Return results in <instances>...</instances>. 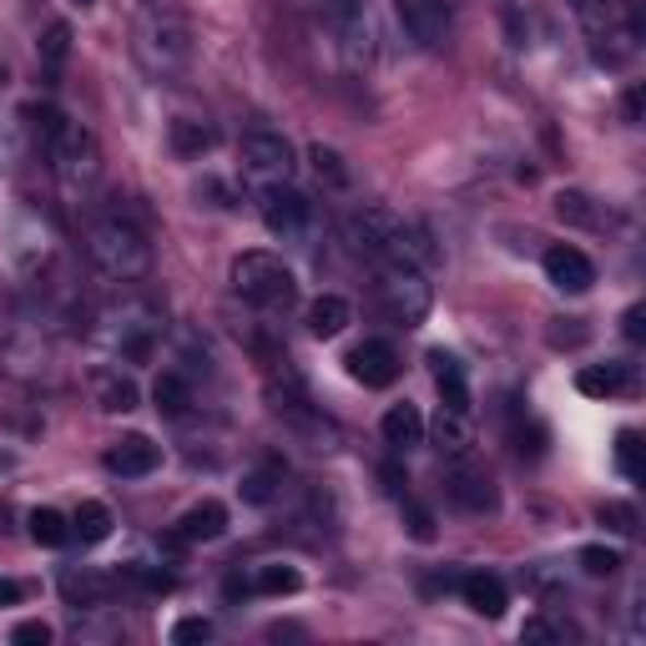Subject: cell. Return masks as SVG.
Instances as JSON below:
<instances>
[{
  "label": "cell",
  "instance_id": "obj_1",
  "mask_svg": "<svg viewBox=\"0 0 646 646\" xmlns=\"http://www.w3.org/2000/svg\"><path fill=\"white\" fill-rule=\"evenodd\" d=\"M31 117H36L40 146H46V157H51V172L61 177V187H67V192H86V187L102 177V146H96V137L86 132L81 121L61 117L56 106H36Z\"/></svg>",
  "mask_w": 646,
  "mask_h": 646
},
{
  "label": "cell",
  "instance_id": "obj_2",
  "mask_svg": "<svg viewBox=\"0 0 646 646\" xmlns=\"http://www.w3.org/2000/svg\"><path fill=\"white\" fill-rule=\"evenodd\" d=\"M86 252H92V263L102 268L106 278H117V283H137L146 278L152 268V243L137 233L132 223H121V218H106L86 233Z\"/></svg>",
  "mask_w": 646,
  "mask_h": 646
},
{
  "label": "cell",
  "instance_id": "obj_3",
  "mask_svg": "<svg viewBox=\"0 0 646 646\" xmlns=\"http://www.w3.org/2000/svg\"><path fill=\"white\" fill-rule=\"evenodd\" d=\"M227 278H233V293H238L243 304L268 308V314H278V308H289L298 298V278L273 252H243V258H233V273Z\"/></svg>",
  "mask_w": 646,
  "mask_h": 646
},
{
  "label": "cell",
  "instance_id": "obj_4",
  "mask_svg": "<svg viewBox=\"0 0 646 646\" xmlns=\"http://www.w3.org/2000/svg\"><path fill=\"white\" fill-rule=\"evenodd\" d=\"M430 304H435V289H430L424 268L384 263V273H379V308L395 318L399 329H414V324H424Z\"/></svg>",
  "mask_w": 646,
  "mask_h": 646
},
{
  "label": "cell",
  "instance_id": "obj_5",
  "mask_svg": "<svg viewBox=\"0 0 646 646\" xmlns=\"http://www.w3.org/2000/svg\"><path fill=\"white\" fill-rule=\"evenodd\" d=\"M243 177H248L258 192L289 183L293 177V146L278 132H248L243 137Z\"/></svg>",
  "mask_w": 646,
  "mask_h": 646
},
{
  "label": "cell",
  "instance_id": "obj_6",
  "mask_svg": "<svg viewBox=\"0 0 646 646\" xmlns=\"http://www.w3.org/2000/svg\"><path fill=\"white\" fill-rule=\"evenodd\" d=\"M343 364H349V379H359L364 389H389V384L399 379V369H404V364H399V349H395L389 339H364V343H354Z\"/></svg>",
  "mask_w": 646,
  "mask_h": 646
},
{
  "label": "cell",
  "instance_id": "obj_7",
  "mask_svg": "<svg viewBox=\"0 0 646 646\" xmlns=\"http://www.w3.org/2000/svg\"><path fill=\"white\" fill-rule=\"evenodd\" d=\"M308 218H314V202H308L298 187L278 183V187H268V192H263V223H268V233H273V238H283V243L304 238Z\"/></svg>",
  "mask_w": 646,
  "mask_h": 646
},
{
  "label": "cell",
  "instance_id": "obj_8",
  "mask_svg": "<svg viewBox=\"0 0 646 646\" xmlns=\"http://www.w3.org/2000/svg\"><path fill=\"white\" fill-rule=\"evenodd\" d=\"M324 15H329L333 36L343 40V51H349V56H369L374 51L369 0H324Z\"/></svg>",
  "mask_w": 646,
  "mask_h": 646
},
{
  "label": "cell",
  "instance_id": "obj_9",
  "mask_svg": "<svg viewBox=\"0 0 646 646\" xmlns=\"http://www.w3.org/2000/svg\"><path fill=\"white\" fill-rule=\"evenodd\" d=\"M137 51H142V61L157 77H172V71L187 67V31L172 26V21H152V26H142V40H137Z\"/></svg>",
  "mask_w": 646,
  "mask_h": 646
},
{
  "label": "cell",
  "instance_id": "obj_10",
  "mask_svg": "<svg viewBox=\"0 0 646 646\" xmlns=\"http://www.w3.org/2000/svg\"><path fill=\"white\" fill-rule=\"evenodd\" d=\"M399 227H404V218L389 208H359L354 218H349V243H354L359 252H369V258H379L389 252V243L399 238Z\"/></svg>",
  "mask_w": 646,
  "mask_h": 646
},
{
  "label": "cell",
  "instance_id": "obj_11",
  "mask_svg": "<svg viewBox=\"0 0 646 646\" xmlns=\"http://www.w3.org/2000/svg\"><path fill=\"white\" fill-rule=\"evenodd\" d=\"M395 5H399V15H404V31L420 40L424 51L445 46V36H449V5L445 0H395Z\"/></svg>",
  "mask_w": 646,
  "mask_h": 646
},
{
  "label": "cell",
  "instance_id": "obj_12",
  "mask_svg": "<svg viewBox=\"0 0 646 646\" xmlns=\"http://www.w3.org/2000/svg\"><path fill=\"white\" fill-rule=\"evenodd\" d=\"M445 495L470 515L495 510V480H490L485 470H475V465H465V460H455V470L445 475Z\"/></svg>",
  "mask_w": 646,
  "mask_h": 646
},
{
  "label": "cell",
  "instance_id": "obj_13",
  "mask_svg": "<svg viewBox=\"0 0 646 646\" xmlns=\"http://www.w3.org/2000/svg\"><path fill=\"white\" fill-rule=\"evenodd\" d=\"M545 278H551L561 293H591L596 263H591V258H586L580 248H566V243H555V248L545 252Z\"/></svg>",
  "mask_w": 646,
  "mask_h": 646
},
{
  "label": "cell",
  "instance_id": "obj_14",
  "mask_svg": "<svg viewBox=\"0 0 646 646\" xmlns=\"http://www.w3.org/2000/svg\"><path fill=\"white\" fill-rule=\"evenodd\" d=\"M157 465H162V449L146 435H121L117 445L106 449V470L121 480H142V475H152Z\"/></svg>",
  "mask_w": 646,
  "mask_h": 646
},
{
  "label": "cell",
  "instance_id": "obj_15",
  "mask_svg": "<svg viewBox=\"0 0 646 646\" xmlns=\"http://www.w3.org/2000/svg\"><path fill=\"white\" fill-rule=\"evenodd\" d=\"M111 591H117V580L102 576V571H92V566H67L61 571V596H67V607H77V611L106 607Z\"/></svg>",
  "mask_w": 646,
  "mask_h": 646
},
{
  "label": "cell",
  "instance_id": "obj_16",
  "mask_svg": "<svg viewBox=\"0 0 646 646\" xmlns=\"http://www.w3.org/2000/svg\"><path fill=\"white\" fill-rule=\"evenodd\" d=\"M268 404H273V414H283L289 424H304L308 414H314V399H308L304 379L283 364V369H273V379H268Z\"/></svg>",
  "mask_w": 646,
  "mask_h": 646
},
{
  "label": "cell",
  "instance_id": "obj_17",
  "mask_svg": "<svg viewBox=\"0 0 646 646\" xmlns=\"http://www.w3.org/2000/svg\"><path fill=\"white\" fill-rule=\"evenodd\" d=\"M227 530V505L218 501H198L192 510H183L177 530H172V541L177 545H202V541H218Z\"/></svg>",
  "mask_w": 646,
  "mask_h": 646
},
{
  "label": "cell",
  "instance_id": "obj_18",
  "mask_svg": "<svg viewBox=\"0 0 646 646\" xmlns=\"http://www.w3.org/2000/svg\"><path fill=\"white\" fill-rule=\"evenodd\" d=\"M424 435L435 439L439 455H449V460H465L470 455V445H475V435H470V414H460V409H445L439 404V414L430 424H424Z\"/></svg>",
  "mask_w": 646,
  "mask_h": 646
},
{
  "label": "cell",
  "instance_id": "obj_19",
  "mask_svg": "<svg viewBox=\"0 0 646 646\" xmlns=\"http://www.w3.org/2000/svg\"><path fill=\"white\" fill-rule=\"evenodd\" d=\"M460 596H465V607L475 611V616L485 621H501L505 616V580L501 576H490V571H470V576H460Z\"/></svg>",
  "mask_w": 646,
  "mask_h": 646
},
{
  "label": "cell",
  "instance_id": "obj_20",
  "mask_svg": "<svg viewBox=\"0 0 646 646\" xmlns=\"http://www.w3.org/2000/svg\"><path fill=\"white\" fill-rule=\"evenodd\" d=\"M636 384V364H626V359H611V364H591V369L576 374V389L591 399H611V395H626Z\"/></svg>",
  "mask_w": 646,
  "mask_h": 646
},
{
  "label": "cell",
  "instance_id": "obj_21",
  "mask_svg": "<svg viewBox=\"0 0 646 646\" xmlns=\"http://www.w3.org/2000/svg\"><path fill=\"white\" fill-rule=\"evenodd\" d=\"M430 369H435L439 404H445V409H460V414H470V379H465V364H460V359L445 354V349H435V354H430Z\"/></svg>",
  "mask_w": 646,
  "mask_h": 646
},
{
  "label": "cell",
  "instance_id": "obj_22",
  "mask_svg": "<svg viewBox=\"0 0 646 646\" xmlns=\"http://www.w3.org/2000/svg\"><path fill=\"white\" fill-rule=\"evenodd\" d=\"M379 435L395 455H409L414 445H424V414L414 404H395L389 414L379 420Z\"/></svg>",
  "mask_w": 646,
  "mask_h": 646
},
{
  "label": "cell",
  "instance_id": "obj_23",
  "mask_svg": "<svg viewBox=\"0 0 646 646\" xmlns=\"http://www.w3.org/2000/svg\"><path fill=\"white\" fill-rule=\"evenodd\" d=\"M349 324H354V308L339 293H318L314 304H308V333L314 339H339Z\"/></svg>",
  "mask_w": 646,
  "mask_h": 646
},
{
  "label": "cell",
  "instance_id": "obj_24",
  "mask_svg": "<svg viewBox=\"0 0 646 646\" xmlns=\"http://www.w3.org/2000/svg\"><path fill=\"white\" fill-rule=\"evenodd\" d=\"M283 480H289V465L278 460V455H268V460H258L243 475V485H238V495H243V505H268L283 490Z\"/></svg>",
  "mask_w": 646,
  "mask_h": 646
},
{
  "label": "cell",
  "instance_id": "obj_25",
  "mask_svg": "<svg viewBox=\"0 0 646 646\" xmlns=\"http://www.w3.org/2000/svg\"><path fill=\"white\" fill-rule=\"evenodd\" d=\"M152 404H157V414H167V420H187L192 414V384L183 379L177 369H162L157 384H152Z\"/></svg>",
  "mask_w": 646,
  "mask_h": 646
},
{
  "label": "cell",
  "instance_id": "obj_26",
  "mask_svg": "<svg viewBox=\"0 0 646 646\" xmlns=\"http://www.w3.org/2000/svg\"><path fill=\"white\" fill-rule=\"evenodd\" d=\"M96 399H102L106 414H132V409L142 404L137 379H127V374H102V379H96Z\"/></svg>",
  "mask_w": 646,
  "mask_h": 646
},
{
  "label": "cell",
  "instance_id": "obj_27",
  "mask_svg": "<svg viewBox=\"0 0 646 646\" xmlns=\"http://www.w3.org/2000/svg\"><path fill=\"white\" fill-rule=\"evenodd\" d=\"M71 536H77L81 545H102L106 536H111V510H106L102 501H81V510L71 515Z\"/></svg>",
  "mask_w": 646,
  "mask_h": 646
},
{
  "label": "cell",
  "instance_id": "obj_28",
  "mask_svg": "<svg viewBox=\"0 0 646 646\" xmlns=\"http://www.w3.org/2000/svg\"><path fill=\"white\" fill-rule=\"evenodd\" d=\"M167 137H172V152H177V157H202V152L218 142L212 127H202V121H192V117H177Z\"/></svg>",
  "mask_w": 646,
  "mask_h": 646
},
{
  "label": "cell",
  "instance_id": "obj_29",
  "mask_svg": "<svg viewBox=\"0 0 646 646\" xmlns=\"http://www.w3.org/2000/svg\"><path fill=\"white\" fill-rule=\"evenodd\" d=\"M31 541L36 545H67L71 541V520L61 510H51V505H40V510H31Z\"/></svg>",
  "mask_w": 646,
  "mask_h": 646
},
{
  "label": "cell",
  "instance_id": "obj_30",
  "mask_svg": "<svg viewBox=\"0 0 646 646\" xmlns=\"http://www.w3.org/2000/svg\"><path fill=\"white\" fill-rule=\"evenodd\" d=\"M555 218L576 227H601V212H596V202L586 192H555Z\"/></svg>",
  "mask_w": 646,
  "mask_h": 646
},
{
  "label": "cell",
  "instance_id": "obj_31",
  "mask_svg": "<svg viewBox=\"0 0 646 646\" xmlns=\"http://www.w3.org/2000/svg\"><path fill=\"white\" fill-rule=\"evenodd\" d=\"M642 435H636V430H621L616 435V465H621V475L626 480H636V485H642L646 480V455H642Z\"/></svg>",
  "mask_w": 646,
  "mask_h": 646
},
{
  "label": "cell",
  "instance_id": "obj_32",
  "mask_svg": "<svg viewBox=\"0 0 646 646\" xmlns=\"http://www.w3.org/2000/svg\"><path fill=\"white\" fill-rule=\"evenodd\" d=\"M308 162H314V172L333 187V192H343V187H349V167H343V157L333 152V146L314 142V146H308Z\"/></svg>",
  "mask_w": 646,
  "mask_h": 646
},
{
  "label": "cell",
  "instance_id": "obj_33",
  "mask_svg": "<svg viewBox=\"0 0 646 646\" xmlns=\"http://www.w3.org/2000/svg\"><path fill=\"white\" fill-rule=\"evenodd\" d=\"M298 586H304V576H298L293 566H263L258 580H252V591L258 596H293Z\"/></svg>",
  "mask_w": 646,
  "mask_h": 646
},
{
  "label": "cell",
  "instance_id": "obj_34",
  "mask_svg": "<svg viewBox=\"0 0 646 646\" xmlns=\"http://www.w3.org/2000/svg\"><path fill=\"white\" fill-rule=\"evenodd\" d=\"M67 56H71V26L67 21H51L46 36H40V61H46V71H56Z\"/></svg>",
  "mask_w": 646,
  "mask_h": 646
},
{
  "label": "cell",
  "instance_id": "obj_35",
  "mask_svg": "<svg viewBox=\"0 0 646 646\" xmlns=\"http://www.w3.org/2000/svg\"><path fill=\"white\" fill-rule=\"evenodd\" d=\"M580 571H586V576H616V571H621V551L586 545V551H580Z\"/></svg>",
  "mask_w": 646,
  "mask_h": 646
},
{
  "label": "cell",
  "instance_id": "obj_36",
  "mask_svg": "<svg viewBox=\"0 0 646 646\" xmlns=\"http://www.w3.org/2000/svg\"><path fill=\"white\" fill-rule=\"evenodd\" d=\"M192 642H212L208 616H183L177 626H172V646H192Z\"/></svg>",
  "mask_w": 646,
  "mask_h": 646
},
{
  "label": "cell",
  "instance_id": "obj_37",
  "mask_svg": "<svg viewBox=\"0 0 646 646\" xmlns=\"http://www.w3.org/2000/svg\"><path fill=\"white\" fill-rule=\"evenodd\" d=\"M404 526H409V536H414L420 545H430V541H435V515L424 510V505L404 501Z\"/></svg>",
  "mask_w": 646,
  "mask_h": 646
},
{
  "label": "cell",
  "instance_id": "obj_38",
  "mask_svg": "<svg viewBox=\"0 0 646 646\" xmlns=\"http://www.w3.org/2000/svg\"><path fill=\"white\" fill-rule=\"evenodd\" d=\"M601 526L616 530V536H636V510L632 505H621V501H611V505H601Z\"/></svg>",
  "mask_w": 646,
  "mask_h": 646
},
{
  "label": "cell",
  "instance_id": "obj_39",
  "mask_svg": "<svg viewBox=\"0 0 646 646\" xmlns=\"http://www.w3.org/2000/svg\"><path fill=\"white\" fill-rule=\"evenodd\" d=\"M520 642H566V626H555V621H545V616H530L526 626H520Z\"/></svg>",
  "mask_w": 646,
  "mask_h": 646
},
{
  "label": "cell",
  "instance_id": "obj_40",
  "mask_svg": "<svg viewBox=\"0 0 646 646\" xmlns=\"http://www.w3.org/2000/svg\"><path fill=\"white\" fill-rule=\"evenodd\" d=\"M51 636H56V632L46 626V621H21V626L11 632V642H15V646H46Z\"/></svg>",
  "mask_w": 646,
  "mask_h": 646
},
{
  "label": "cell",
  "instance_id": "obj_41",
  "mask_svg": "<svg viewBox=\"0 0 646 646\" xmlns=\"http://www.w3.org/2000/svg\"><path fill=\"white\" fill-rule=\"evenodd\" d=\"M621 329H626V339H632V343H642V339H646V308H642V304H632V308H626V318H621Z\"/></svg>",
  "mask_w": 646,
  "mask_h": 646
},
{
  "label": "cell",
  "instance_id": "obj_42",
  "mask_svg": "<svg viewBox=\"0 0 646 646\" xmlns=\"http://www.w3.org/2000/svg\"><path fill=\"white\" fill-rule=\"evenodd\" d=\"M379 480H384V490H389V495H404V485H409V475L399 470V465H384Z\"/></svg>",
  "mask_w": 646,
  "mask_h": 646
},
{
  "label": "cell",
  "instance_id": "obj_43",
  "mask_svg": "<svg viewBox=\"0 0 646 646\" xmlns=\"http://www.w3.org/2000/svg\"><path fill=\"white\" fill-rule=\"evenodd\" d=\"M21 596H26V591H21V580L0 576V611H5V607H21Z\"/></svg>",
  "mask_w": 646,
  "mask_h": 646
},
{
  "label": "cell",
  "instance_id": "obj_44",
  "mask_svg": "<svg viewBox=\"0 0 646 646\" xmlns=\"http://www.w3.org/2000/svg\"><path fill=\"white\" fill-rule=\"evenodd\" d=\"M626 121H642V86L626 92Z\"/></svg>",
  "mask_w": 646,
  "mask_h": 646
},
{
  "label": "cell",
  "instance_id": "obj_45",
  "mask_svg": "<svg viewBox=\"0 0 646 646\" xmlns=\"http://www.w3.org/2000/svg\"><path fill=\"white\" fill-rule=\"evenodd\" d=\"M137 5H152V0H137Z\"/></svg>",
  "mask_w": 646,
  "mask_h": 646
}]
</instances>
